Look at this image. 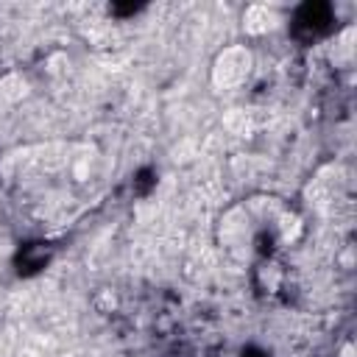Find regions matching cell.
Segmentation results:
<instances>
[{
  "mask_svg": "<svg viewBox=\"0 0 357 357\" xmlns=\"http://www.w3.org/2000/svg\"><path fill=\"white\" fill-rule=\"evenodd\" d=\"M25 95H28V81H25V75L8 73V75L0 81V98H3L6 103H20Z\"/></svg>",
  "mask_w": 357,
  "mask_h": 357,
  "instance_id": "cell-4",
  "label": "cell"
},
{
  "mask_svg": "<svg viewBox=\"0 0 357 357\" xmlns=\"http://www.w3.org/2000/svg\"><path fill=\"white\" fill-rule=\"evenodd\" d=\"M276 25V14L271 6H262V3H254L243 11V31L251 33V36H259L265 31H271Z\"/></svg>",
  "mask_w": 357,
  "mask_h": 357,
  "instance_id": "cell-2",
  "label": "cell"
},
{
  "mask_svg": "<svg viewBox=\"0 0 357 357\" xmlns=\"http://www.w3.org/2000/svg\"><path fill=\"white\" fill-rule=\"evenodd\" d=\"M254 67V56L245 45H229L215 56L212 64V84L215 89H237Z\"/></svg>",
  "mask_w": 357,
  "mask_h": 357,
  "instance_id": "cell-1",
  "label": "cell"
},
{
  "mask_svg": "<svg viewBox=\"0 0 357 357\" xmlns=\"http://www.w3.org/2000/svg\"><path fill=\"white\" fill-rule=\"evenodd\" d=\"M223 126L229 128V134L248 137L259 123H257V114H254V112H248V109H231V112L223 117Z\"/></svg>",
  "mask_w": 357,
  "mask_h": 357,
  "instance_id": "cell-3",
  "label": "cell"
},
{
  "mask_svg": "<svg viewBox=\"0 0 357 357\" xmlns=\"http://www.w3.org/2000/svg\"><path fill=\"white\" fill-rule=\"evenodd\" d=\"M17 357H50V340H47L45 335H31V337L20 346Z\"/></svg>",
  "mask_w": 357,
  "mask_h": 357,
  "instance_id": "cell-5",
  "label": "cell"
},
{
  "mask_svg": "<svg viewBox=\"0 0 357 357\" xmlns=\"http://www.w3.org/2000/svg\"><path fill=\"white\" fill-rule=\"evenodd\" d=\"M298 218L296 215H284L282 218V231H284V240H296V234H298Z\"/></svg>",
  "mask_w": 357,
  "mask_h": 357,
  "instance_id": "cell-6",
  "label": "cell"
}]
</instances>
